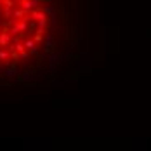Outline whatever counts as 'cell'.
I'll list each match as a JSON object with an SVG mask.
<instances>
[{
	"instance_id": "obj_1",
	"label": "cell",
	"mask_w": 151,
	"mask_h": 151,
	"mask_svg": "<svg viewBox=\"0 0 151 151\" xmlns=\"http://www.w3.org/2000/svg\"><path fill=\"white\" fill-rule=\"evenodd\" d=\"M42 4V0H21L19 7H23L26 12H30L33 9H38V5Z\"/></svg>"
},
{
	"instance_id": "obj_2",
	"label": "cell",
	"mask_w": 151,
	"mask_h": 151,
	"mask_svg": "<svg viewBox=\"0 0 151 151\" xmlns=\"http://www.w3.org/2000/svg\"><path fill=\"white\" fill-rule=\"evenodd\" d=\"M12 42V37H11V33L9 31H0V47H4V49H7V45Z\"/></svg>"
},
{
	"instance_id": "obj_3",
	"label": "cell",
	"mask_w": 151,
	"mask_h": 151,
	"mask_svg": "<svg viewBox=\"0 0 151 151\" xmlns=\"http://www.w3.org/2000/svg\"><path fill=\"white\" fill-rule=\"evenodd\" d=\"M4 75H5V78H14V76L17 75V68H16V66L5 68V70H4Z\"/></svg>"
},
{
	"instance_id": "obj_4",
	"label": "cell",
	"mask_w": 151,
	"mask_h": 151,
	"mask_svg": "<svg viewBox=\"0 0 151 151\" xmlns=\"http://www.w3.org/2000/svg\"><path fill=\"white\" fill-rule=\"evenodd\" d=\"M11 59V52L7 49H0V61H9Z\"/></svg>"
},
{
	"instance_id": "obj_5",
	"label": "cell",
	"mask_w": 151,
	"mask_h": 151,
	"mask_svg": "<svg viewBox=\"0 0 151 151\" xmlns=\"http://www.w3.org/2000/svg\"><path fill=\"white\" fill-rule=\"evenodd\" d=\"M52 45H54V38H52V35H45V49L47 50H52Z\"/></svg>"
},
{
	"instance_id": "obj_6",
	"label": "cell",
	"mask_w": 151,
	"mask_h": 151,
	"mask_svg": "<svg viewBox=\"0 0 151 151\" xmlns=\"http://www.w3.org/2000/svg\"><path fill=\"white\" fill-rule=\"evenodd\" d=\"M23 44H24V49H26V50H30V49H33V47L37 45V42H35L33 38H30V40H24Z\"/></svg>"
},
{
	"instance_id": "obj_7",
	"label": "cell",
	"mask_w": 151,
	"mask_h": 151,
	"mask_svg": "<svg viewBox=\"0 0 151 151\" xmlns=\"http://www.w3.org/2000/svg\"><path fill=\"white\" fill-rule=\"evenodd\" d=\"M2 5H4V9H12L16 4L14 0H2Z\"/></svg>"
},
{
	"instance_id": "obj_8",
	"label": "cell",
	"mask_w": 151,
	"mask_h": 151,
	"mask_svg": "<svg viewBox=\"0 0 151 151\" xmlns=\"http://www.w3.org/2000/svg\"><path fill=\"white\" fill-rule=\"evenodd\" d=\"M47 24H49V19H40V21H37V28H44V30H45Z\"/></svg>"
},
{
	"instance_id": "obj_9",
	"label": "cell",
	"mask_w": 151,
	"mask_h": 151,
	"mask_svg": "<svg viewBox=\"0 0 151 151\" xmlns=\"http://www.w3.org/2000/svg\"><path fill=\"white\" fill-rule=\"evenodd\" d=\"M35 76H33V73H23V76H21V80L23 82H30V80H33Z\"/></svg>"
},
{
	"instance_id": "obj_10",
	"label": "cell",
	"mask_w": 151,
	"mask_h": 151,
	"mask_svg": "<svg viewBox=\"0 0 151 151\" xmlns=\"http://www.w3.org/2000/svg\"><path fill=\"white\" fill-rule=\"evenodd\" d=\"M4 17H5V19H11V17H12V9H5V11H4Z\"/></svg>"
},
{
	"instance_id": "obj_11",
	"label": "cell",
	"mask_w": 151,
	"mask_h": 151,
	"mask_svg": "<svg viewBox=\"0 0 151 151\" xmlns=\"http://www.w3.org/2000/svg\"><path fill=\"white\" fill-rule=\"evenodd\" d=\"M42 37H44V35H40V33H35V35H33V40H35L37 44H40V42H42Z\"/></svg>"
},
{
	"instance_id": "obj_12",
	"label": "cell",
	"mask_w": 151,
	"mask_h": 151,
	"mask_svg": "<svg viewBox=\"0 0 151 151\" xmlns=\"http://www.w3.org/2000/svg\"><path fill=\"white\" fill-rule=\"evenodd\" d=\"M19 58H21V59H28V58H30V52L23 50V52H19Z\"/></svg>"
},
{
	"instance_id": "obj_13",
	"label": "cell",
	"mask_w": 151,
	"mask_h": 151,
	"mask_svg": "<svg viewBox=\"0 0 151 151\" xmlns=\"http://www.w3.org/2000/svg\"><path fill=\"white\" fill-rule=\"evenodd\" d=\"M38 50H40V49H38V45H35L33 49H30L28 52H30V54H38Z\"/></svg>"
},
{
	"instance_id": "obj_14",
	"label": "cell",
	"mask_w": 151,
	"mask_h": 151,
	"mask_svg": "<svg viewBox=\"0 0 151 151\" xmlns=\"http://www.w3.org/2000/svg\"><path fill=\"white\" fill-rule=\"evenodd\" d=\"M0 4H2V0H0Z\"/></svg>"
}]
</instances>
